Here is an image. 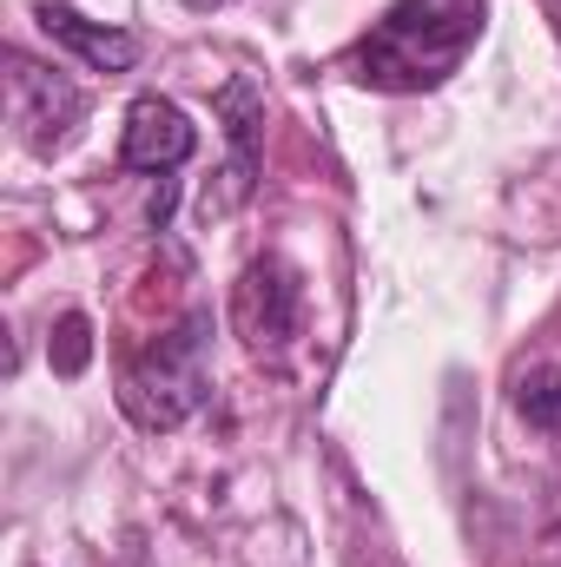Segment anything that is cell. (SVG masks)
I'll return each instance as SVG.
<instances>
[{"label":"cell","mask_w":561,"mask_h":567,"mask_svg":"<svg viewBox=\"0 0 561 567\" xmlns=\"http://www.w3.org/2000/svg\"><path fill=\"white\" fill-rule=\"evenodd\" d=\"M489 0H390V13L344 53V73L377 93L442 86L482 40Z\"/></svg>","instance_id":"6da1fadb"},{"label":"cell","mask_w":561,"mask_h":567,"mask_svg":"<svg viewBox=\"0 0 561 567\" xmlns=\"http://www.w3.org/2000/svg\"><path fill=\"white\" fill-rule=\"evenodd\" d=\"M212 310H185L159 343H145L140 357L126 363L120 377V410L145 429V435H165L185 416H198L205 390H212Z\"/></svg>","instance_id":"7a4b0ae2"},{"label":"cell","mask_w":561,"mask_h":567,"mask_svg":"<svg viewBox=\"0 0 561 567\" xmlns=\"http://www.w3.org/2000/svg\"><path fill=\"white\" fill-rule=\"evenodd\" d=\"M212 113H218V126H225V165H218V185H205V198H198V212H205V225L212 218H232L252 192H258V172H265V86L252 80V73H232L225 86H218V100H212Z\"/></svg>","instance_id":"3957f363"},{"label":"cell","mask_w":561,"mask_h":567,"mask_svg":"<svg viewBox=\"0 0 561 567\" xmlns=\"http://www.w3.org/2000/svg\"><path fill=\"white\" fill-rule=\"evenodd\" d=\"M7 120H13V133H20L27 152L53 158L60 145L73 140V126L86 120V93L67 73L40 66L33 53L7 47Z\"/></svg>","instance_id":"277c9868"},{"label":"cell","mask_w":561,"mask_h":567,"mask_svg":"<svg viewBox=\"0 0 561 567\" xmlns=\"http://www.w3.org/2000/svg\"><path fill=\"white\" fill-rule=\"evenodd\" d=\"M232 317H238V337L258 350V357H278L284 343L297 337V317H304V284L284 258H258L245 265L238 297H232Z\"/></svg>","instance_id":"5b68a950"},{"label":"cell","mask_w":561,"mask_h":567,"mask_svg":"<svg viewBox=\"0 0 561 567\" xmlns=\"http://www.w3.org/2000/svg\"><path fill=\"white\" fill-rule=\"evenodd\" d=\"M192 145H198V126H192L185 106H172L165 93H140V100L126 106V133H120V165H126V172L165 178V172H178V165L192 158Z\"/></svg>","instance_id":"8992f818"},{"label":"cell","mask_w":561,"mask_h":567,"mask_svg":"<svg viewBox=\"0 0 561 567\" xmlns=\"http://www.w3.org/2000/svg\"><path fill=\"white\" fill-rule=\"evenodd\" d=\"M73 60H86L93 73H133L140 66V33H126V27H100V20H86V13H73V7H60V0H40V13H33Z\"/></svg>","instance_id":"52a82bcc"},{"label":"cell","mask_w":561,"mask_h":567,"mask_svg":"<svg viewBox=\"0 0 561 567\" xmlns=\"http://www.w3.org/2000/svg\"><path fill=\"white\" fill-rule=\"evenodd\" d=\"M516 410L536 429L561 423V363H529V370L516 377Z\"/></svg>","instance_id":"ba28073f"},{"label":"cell","mask_w":561,"mask_h":567,"mask_svg":"<svg viewBox=\"0 0 561 567\" xmlns=\"http://www.w3.org/2000/svg\"><path fill=\"white\" fill-rule=\"evenodd\" d=\"M86 363H93V317L67 310V317L53 323V370H60V377H80Z\"/></svg>","instance_id":"9c48e42d"},{"label":"cell","mask_w":561,"mask_h":567,"mask_svg":"<svg viewBox=\"0 0 561 567\" xmlns=\"http://www.w3.org/2000/svg\"><path fill=\"white\" fill-rule=\"evenodd\" d=\"M185 7H192V13H212V7H225V0H185Z\"/></svg>","instance_id":"30bf717a"}]
</instances>
